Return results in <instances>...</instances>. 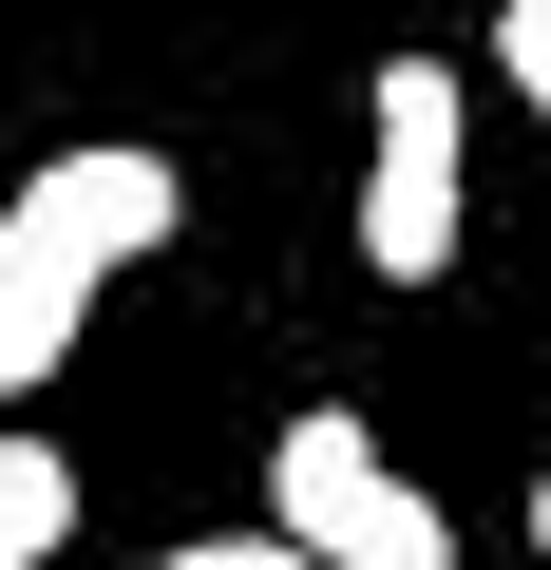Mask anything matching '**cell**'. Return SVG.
Masks as SVG:
<instances>
[{"label": "cell", "mask_w": 551, "mask_h": 570, "mask_svg": "<svg viewBox=\"0 0 551 570\" xmlns=\"http://www.w3.org/2000/svg\"><path fill=\"white\" fill-rule=\"evenodd\" d=\"M171 153H134V134H77L20 209H0V400H39L58 362H77V324H96V285L115 266H152L171 247Z\"/></svg>", "instance_id": "obj_1"}, {"label": "cell", "mask_w": 551, "mask_h": 570, "mask_svg": "<svg viewBox=\"0 0 551 570\" xmlns=\"http://www.w3.org/2000/svg\"><path fill=\"white\" fill-rule=\"evenodd\" d=\"M456 228H475V96H456V58H381L362 77V266L437 285Z\"/></svg>", "instance_id": "obj_2"}, {"label": "cell", "mask_w": 551, "mask_h": 570, "mask_svg": "<svg viewBox=\"0 0 551 570\" xmlns=\"http://www.w3.org/2000/svg\"><path fill=\"white\" fill-rule=\"evenodd\" d=\"M266 532H286V551H324V570H456V513L324 400V419H286V438H266Z\"/></svg>", "instance_id": "obj_3"}, {"label": "cell", "mask_w": 551, "mask_h": 570, "mask_svg": "<svg viewBox=\"0 0 551 570\" xmlns=\"http://www.w3.org/2000/svg\"><path fill=\"white\" fill-rule=\"evenodd\" d=\"M58 532H77V456L58 438H0V570H58Z\"/></svg>", "instance_id": "obj_4"}, {"label": "cell", "mask_w": 551, "mask_h": 570, "mask_svg": "<svg viewBox=\"0 0 551 570\" xmlns=\"http://www.w3.org/2000/svg\"><path fill=\"white\" fill-rule=\"evenodd\" d=\"M494 58H513V96L551 115V0H494Z\"/></svg>", "instance_id": "obj_5"}, {"label": "cell", "mask_w": 551, "mask_h": 570, "mask_svg": "<svg viewBox=\"0 0 551 570\" xmlns=\"http://www.w3.org/2000/svg\"><path fill=\"white\" fill-rule=\"evenodd\" d=\"M152 570H324V551H286V532H209V551H152Z\"/></svg>", "instance_id": "obj_6"}, {"label": "cell", "mask_w": 551, "mask_h": 570, "mask_svg": "<svg viewBox=\"0 0 551 570\" xmlns=\"http://www.w3.org/2000/svg\"><path fill=\"white\" fill-rule=\"evenodd\" d=\"M532 551H551V456H532Z\"/></svg>", "instance_id": "obj_7"}]
</instances>
